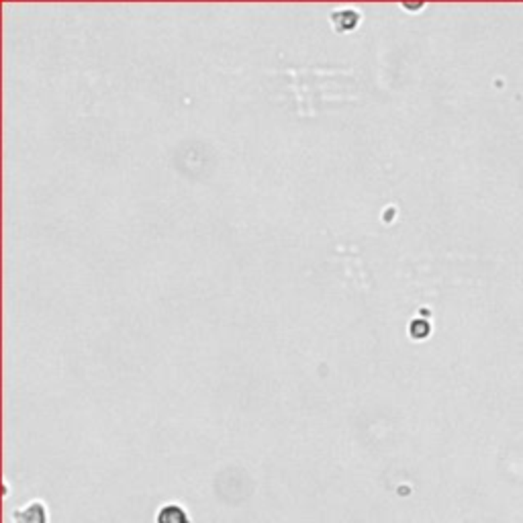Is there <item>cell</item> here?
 <instances>
[{
  "instance_id": "cell-1",
  "label": "cell",
  "mask_w": 523,
  "mask_h": 523,
  "mask_svg": "<svg viewBox=\"0 0 523 523\" xmlns=\"http://www.w3.org/2000/svg\"><path fill=\"white\" fill-rule=\"evenodd\" d=\"M157 523H188V517L184 513L182 507L178 505H166L160 515H157Z\"/></svg>"
}]
</instances>
